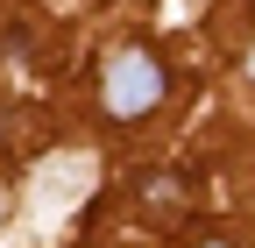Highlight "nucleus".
Here are the masks:
<instances>
[{
    "label": "nucleus",
    "mask_w": 255,
    "mask_h": 248,
    "mask_svg": "<svg viewBox=\"0 0 255 248\" xmlns=\"http://www.w3.org/2000/svg\"><path fill=\"white\" fill-rule=\"evenodd\" d=\"M199 248H234V241H199Z\"/></svg>",
    "instance_id": "f03ea898"
},
{
    "label": "nucleus",
    "mask_w": 255,
    "mask_h": 248,
    "mask_svg": "<svg viewBox=\"0 0 255 248\" xmlns=\"http://www.w3.org/2000/svg\"><path fill=\"white\" fill-rule=\"evenodd\" d=\"M248 71H255V57H248Z\"/></svg>",
    "instance_id": "7ed1b4c3"
},
{
    "label": "nucleus",
    "mask_w": 255,
    "mask_h": 248,
    "mask_svg": "<svg viewBox=\"0 0 255 248\" xmlns=\"http://www.w3.org/2000/svg\"><path fill=\"white\" fill-rule=\"evenodd\" d=\"M156 100H163V64L149 50H121L107 64V114L114 121H142Z\"/></svg>",
    "instance_id": "f257e3e1"
}]
</instances>
